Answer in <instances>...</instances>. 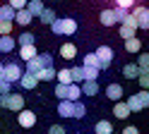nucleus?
I'll list each match as a JSON object with an SVG mask.
<instances>
[{
    "instance_id": "nucleus-1",
    "label": "nucleus",
    "mask_w": 149,
    "mask_h": 134,
    "mask_svg": "<svg viewBox=\"0 0 149 134\" xmlns=\"http://www.w3.org/2000/svg\"><path fill=\"white\" fill-rule=\"evenodd\" d=\"M48 26L53 29L55 36H72L74 31H77V22H74L72 17H55Z\"/></svg>"
},
{
    "instance_id": "nucleus-2",
    "label": "nucleus",
    "mask_w": 149,
    "mask_h": 134,
    "mask_svg": "<svg viewBox=\"0 0 149 134\" xmlns=\"http://www.w3.org/2000/svg\"><path fill=\"white\" fill-rule=\"evenodd\" d=\"M125 103H127L130 113H139V110H144V108H149V91L142 89L139 93H130V98H127Z\"/></svg>"
},
{
    "instance_id": "nucleus-3",
    "label": "nucleus",
    "mask_w": 149,
    "mask_h": 134,
    "mask_svg": "<svg viewBox=\"0 0 149 134\" xmlns=\"http://www.w3.org/2000/svg\"><path fill=\"white\" fill-rule=\"evenodd\" d=\"M94 55H96V60H99V70H108L111 62H113V57H116V53H113V48H111V46H99L96 50H94Z\"/></svg>"
},
{
    "instance_id": "nucleus-4",
    "label": "nucleus",
    "mask_w": 149,
    "mask_h": 134,
    "mask_svg": "<svg viewBox=\"0 0 149 134\" xmlns=\"http://www.w3.org/2000/svg\"><path fill=\"white\" fill-rule=\"evenodd\" d=\"M22 65H17V62H5L3 65V79H7L10 84H17V79L22 77Z\"/></svg>"
},
{
    "instance_id": "nucleus-5",
    "label": "nucleus",
    "mask_w": 149,
    "mask_h": 134,
    "mask_svg": "<svg viewBox=\"0 0 149 134\" xmlns=\"http://www.w3.org/2000/svg\"><path fill=\"white\" fill-rule=\"evenodd\" d=\"M135 31H137V22H135V17L127 12V15L123 17V22H120V38L135 36Z\"/></svg>"
},
{
    "instance_id": "nucleus-6",
    "label": "nucleus",
    "mask_w": 149,
    "mask_h": 134,
    "mask_svg": "<svg viewBox=\"0 0 149 134\" xmlns=\"http://www.w3.org/2000/svg\"><path fill=\"white\" fill-rule=\"evenodd\" d=\"M135 17V22H137V29H149V10L142 7V5H132V12H130Z\"/></svg>"
},
{
    "instance_id": "nucleus-7",
    "label": "nucleus",
    "mask_w": 149,
    "mask_h": 134,
    "mask_svg": "<svg viewBox=\"0 0 149 134\" xmlns=\"http://www.w3.org/2000/svg\"><path fill=\"white\" fill-rule=\"evenodd\" d=\"M17 122H19V127H24V129H31L34 124H36V113H34V110H26V108H22V110H19V115H17Z\"/></svg>"
},
{
    "instance_id": "nucleus-8",
    "label": "nucleus",
    "mask_w": 149,
    "mask_h": 134,
    "mask_svg": "<svg viewBox=\"0 0 149 134\" xmlns=\"http://www.w3.org/2000/svg\"><path fill=\"white\" fill-rule=\"evenodd\" d=\"M5 108L7 110H12V113H19L24 108V96L22 93H7V98H5Z\"/></svg>"
},
{
    "instance_id": "nucleus-9",
    "label": "nucleus",
    "mask_w": 149,
    "mask_h": 134,
    "mask_svg": "<svg viewBox=\"0 0 149 134\" xmlns=\"http://www.w3.org/2000/svg\"><path fill=\"white\" fill-rule=\"evenodd\" d=\"M17 84H19V86H22L24 91H31V89H36V84H39V79H36V74L22 72V77L17 79Z\"/></svg>"
},
{
    "instance_id": "nucleus-10",
    "label": "nucleus",
    "mask_w": 149,
    "mask_h": 134,
    "mask_svg": "<svg viewBox=\"0 0 149 134\" xmlns=\"http://www.w3.org/2000/svg\"><path fill=\"white\" fill-rule=\"evenodd\" d=\"M82 86V96H96L99 93V82L96 79H84V82H79Z\"/></svg>"
},
{
    "instance_id": "nucleus-11",
    "label": "nucleus",
    "mask_w": 149,
    "mask_h": 134,
    "mask_svg": "<svg viewBox=\"0 0 149 134\" xmlns=\"http://www.w3.org/2000/svg\"><path fill=\"white\" fill-rule=\"evenodd\" d=\"M31 15L29 12H26V7H22V10H15V19H12V22L15 24H19V26H29L31 24Z\"/></svg>"
},
{
    "instance_id": "nucleus-12",
    "label": "nucleus",
    "mask_w": 149,
    "mask_h": 134,
    "mask_svg": "<svg viewBox=\"0 0 149 134\" xmlns=\"http://www.w3.org/2000/svg\"><path fill=\"white\" fill-rule=\"evenodd\" d=\"M15 46H17V41L10 34H0V53H12Z\"/></svg>"
},
{
    "instance_id": "nucleus-13",
    "label": "nucleus",
    "mask_w": 149,
    "mask_h": 134,
    "mask_svg": "<svg viewBox=\"0 0 149 134\" xmlns=\"http://www.w3.org/2000/svg\"><path fill=\"white\" fill-rule=\"evenodd\" d=\"M123 86H120V84H116V82H111L108 86H106V96H108V98L111 101H120V98H123Z\"/></svg>"
},
{
    "instance_id": "nucleus-14",
    "label": "nucleus",
    "mask_w": 149,
    "mask_h": 134,
    "mask_svg": "<svg viewBox=\"0 0 149 134\" xmlns=\"http://www.w3.org/2000/svg\"><path fill=\"white\" fill-rule=\"evenodd\" d=\"M36 43H26V46H19V57L26 62V60H31V57H36Z\"/></svg>"
},
{
    "instance_id": "nucleus-15",
    "label": "nucleus",
    "mask_w": 149,
    "mask_h": 134,
    "mask_svg": "<svg viewBox=\"0 0 149 134\" xmlns=\"http://www.w3.org/2000/svg\"><path fill=\"white\" fill-rule=\"evenodd\" d=\"M60 57H65V60H74V57H77V46H74V43H63L60 46Z\"/></svg>"
},
{
    "instance_id": "nucleus-16",
    "label": "nucleus",
    "mask_w": 149,
    "mask_h": 134,
    "mask_svg": "<svg viewBox=\"0 0 149 134\" xmlns=\"http://www.w3.org/2000/svg\"><path fill=\"white\" fill-rule=\"evenodd\" d=\"M99 22L104 24V26H113V24H118V19H116V12H113V10H104V12L99 15Z\"/></svg>"
},
{
    "instance_id": "nucleus-17",
    "label": "nucleus",
    "mask_w": 149,
    "mask_h": 134,
    "mask_svg": "<svg viewBox=\"0 0 149 134\" xmlns=\"http://www.w3.org/2000/svg\"><path fill=\"white\" fill-rule=\"evenodd\" d=\"M36 79L39 82H53L55 79V67H41L36 72Z\"/></svg>"
},
{
    "instance_id": "nucleus-18",
    "label": "nucleus",
    "mask_w": 149,
    "mask_h": 134,
    "mask_svg": "<svg viewBox=\"0 0 149 134\" xmlns=\"http://www.w3.org/2000/svg\"><path fill=\"white\" fill-rule=\"evenodd\" d=\"M58 115H60V117H72V101L60 98V103H58Z\"/></svg>"
},
{
    "instance_id": "nucleus-19",
    "label": "nucleus",
    "mask_w": 149,
    "mask_h": 134,
    "mask_svg": "<svg viewBox=\"0 0 149 134\" xmlns=\"http://www.w3.org/2000/svg\"><path fill=\"white\" fill-rule=\"evenodd\" d=\"M113 115L118 120H125L127 115H130V108H127V103L125 101H116V108H113Z\"/></svg>"
},
{
    "instance_id": "nucleus-20",
    "label": "nucleus",
    "mask_w": 149,
    "mask_h": 134,
    "mask_svg": "<svg viewBox=\"0 0 149 134\" xmlns=\"http://www.w3.org/2000/svg\"><path fill=\"white\" fill-rule=\"evenodd\" d=\"M125 50H127V53H139V50H142V41H139L137 36L125 38Z\"/></svg>"
},
{
    "instance_id": "nucleus-21",
    "label": "nucleus",
    "mask_w": 149,
    "mask_h": 134,
    "mask_svg": "<svg viewBox=\"0 0 149 134\" xmlns=\"http://www.w3.org/2000/svg\"><path fill=\"white\" fill-rule=\"evenodd\" d=\"M26 12H29L31 17H39V12H41V10H43V3H41V0H26Z\"/></svg>"
},
{
    "instance_id": "nucleus-22",
    "label": "nucleus",
    "mask_w": 149,
    "mask_h": 134,
    "mask_svg": "<svg viewBox=\"0 0 149 134\" xmlns=\"http://www.w3.org/2000/svg\"><path fill=\"white\" fill-rule=\"evenodd\" d=\"M137 74H139V67L135 62L123 65V77H125V79H137Z\"/></svg>"
},
{
    "instance_id": "nucleus-23",
    "label": "nucleus",
    "mask_w": 149,
    "mask_h": 134,
    "mask_svg": "<svg viewBox=\"0 0 149 134\" xmlns=\"http://www.w3.org/2000/svg\"><path fill=\"white\" fill-rule=\"evenodd\" d=\"M84 115H87V105L79 103V101H72V117L74 120H82Z\"/></svg>"
},
{
    "instance_id": "nucleus-24",
    "label": "nucleus",
    "mask_w": 149,
    "mask_h": 134,
    "mask_svg": "<svg viewBox=\"0 0 149 134\" xmlns=\"http://www.w3.org/2000/svg\"><path fill=\"white\" fill-rule=\"evenodd\" d=\"M96 134H113V124H111L108 120H99L96 122V127H94Z\"/></svg>"
},
{
    "instance_id": "nucleus-25",
    "label": "nucleus",
    "mask_w": 149,
    "mask_h": 134,
    "mask_svg": "<svg viewBox=\"0 0 149 134\" xmlns=\"http://www.w3.org/2000/svg\"><path fill=\"white\" fill-rule=\"evenodd\" d=\"M55 79H58V84H70L72 82L70 67H65V70H55Z\"/></svg>"
},
{
    "instance_id": "nucleus-26",
    "label": "nucleus",
    "mask_w": 149,
    "mask_h": 134,
    "mask_svg": "<svg viewBox=\"0 0 149 134\" xmlns=\"http://www.w3.org/2000/svg\"><path fill=\"white\" fill-rule=\"evenodd\" d=\"M53 19H55V12H53L51 7H43L41 12H39V22H41V24H51Z\"/></svg>"
},
{
    "instance_id": "nucleus-27",
    "label": "nucleus",
    "mask_w": 149,
    "mask_h": 134,
    "mask_svg": "<svg viewBox=\"0 0 149 134\" xmlns=\"http://www.w3.org/2000/svg\"><path fill=\"white\" fill-rule=\"evenodd\" d=\"M36 62H39V67H53V55L51 53H36Z\"/></svg>"
},
{
    "instance_id": "nucleus-28",
    "label": "nucleus",
    "mask_w": 149,
    "mask_h": 134,
    "mask_svg": "<svg viewBox=\"0 0 149 134\" xmlns=\"http://www.w3.org/2000/svg\"><path fill=\"white\" fill-rule=\"evenodd\" d=\"M79 96H82V89H79V84L70 82V84H68V98H70V101H79Z\"/></svg>"
},
{
    "instance_id": "nucleus-29",
    "label": "nucleus",
    "mask_w": 149,
    "mask_h": 134,
    "mask_svg": "<svg viewBox=\"0 0 149 134\" xmlns=\"http://www.w3.org/2000/svg\"><path fill=\"white\" fill-rule=\"evenodd\" d=\"M99 67H91V65H82V74H84V79H99Z\"/></svg>"
},
{
    "instance_id": "nucleus-30",
    "label": "nucleus",
    "mask_w": 149,
    "mask_h": 134,
    "mask_svg": "<svg viewBox=\"0 0 149 134\" xmlns=\"http://www.w3.org/2000/svg\"><path fill=\"white\" fill-rule=\"evenodd\" d=\"M15 41L19 43V46H26V43H36V36H34V34H29V31H22L19 36L15 38Z\"/></svg>"
},
{
    "instance_id": "nucleus-31",
    "label": "nucleus",
    "mask_w": 149,
    "mask_h": 134,
    "mask_svg": "<svg viewBox=\"0 0 149 134\" xmlns=\"http://www.w3.org/2000/svg\"><path fill=\"white\" fill-rule=\"evenodd\" d=\"M137 67H139V72H149V55H147V53H142V55H139Z\"/></svg>"
},
{
    "instance_id": "nucleus-32",
    "label": "nucleus",
    "mask_w": 149,
    "mask_h": 134,
    "mask_svg": "<svg viewBox=\"0 0 149 134\" xmlns=\"http://www.w3.org/2000/svg\"><path fill=\"white\" fill-rule=\"evenodd\" d=\"M12 26H15L12 19H0V34H12Z\"/></svg>"
},
{
    "instance_id": "nucleus-33",
    "label": "nucleus",
    "mask_w": 149,
    "mask_h": 134,
    "mask_svg": "<svg viewBox=\"0 0 149 134\" xmlns=\"http://www.w3.org/2000/svg\"><path fill=\"white\" fill-rule=\"evenodd\" d=\"M70 74H72V82H74V84L84 82V74H82V67H70Z\"/></svg>"
},
{
    "instance_id": "nucleus-34",
    "label": "nucleus",
    "mask_w": 149,
    "mask_h": 134,
    "mask_svg": "<svg viewBox=\"0 0 149 134\" xmlns=\"http://www.w3.org/2000/svg\"><path fill=\"white\" fill-rule=\"evenodd\" d=\"M0 19H15V10L10 5H3L0 7Z\"/></svg>"
},
{
    "instance_id": "nucleus-35",
    "label": "nucleus",
    "mask_w": 149,
    "mask_h": 134,
    "mask_svg": "<svg viewBox=\"0 0 149 134\" xmlns=\"http://www.w3.org/2000/svg\"><path fill=\"white\" fill-rule=\"evenodd\" d=\"M55 96H58V101L60 98H68V84H58V86H55Z\"/></svg>"
},
{
    "instance_id": "nucleus-36",
    "label": "nucleus",
    "mask_w": 149,
    "mask_h": 134,
    "mask_svg": "<svg viewBox=\"0 0 149 134\" xmlns=\"http://www.w3.org/2000/svg\"><path fill=\"white\" fill-rule=\"evenodd\" d=\"M39 70H41V67H39V62H36V57H31V60H26V72H29V74H36Z\"/></svg>"
},
{
    "instance_id": "nucleus-37",
    "label": "nucleus",
    "mask_w": 149,
    "mask_h": 134,
    "mask_svg": "<svg viewBox=\"0 0 149 134\" xmlns=\"http://www.w3.org/2000/svg\"><path fill=\"white\" fill-rule=\"evenodd\" d=\"M137 82H139L142 89H149V72H139L137 74Z\"/></svg>"
},
{
    "instance_id": "nucleus-38",
    "label": "nucleus",
    "mask_w": 149,
    "mask_h": 134,
    "mask_svg": "<svg viewBox=\"0 0 149 134\" xmlns=\"http://www.w3.org/2000/svg\"><path fill=\"white\" fill-rule=\"evenodd\" d=\"M82 65H91V67H99V60H96V55L94 53H87L84 55V62Z\"/></svg>"
},
{
    "instance_id": "nucleus-39",
    "label": "nucleus",
    "mask_w": 149,
    "mask_h": 134,
    "mask_svg": "<svg viewBox=\"0 0 149 134\" xmlns=\"http://www.w3.org/2000/svg\"><path fill=\"white\" fill-rule=\"evenodd\" d=\"M10 89H12V84L7 82V79H3V77H0V93H10Z\"/></svg>"
},
{
    "instance_id": "nucleus-40",
    "label": "nucleus",
    "mask_w": 149,
    "mask_h": 134,
    "mask_svg": "<svg viewBox=\"0 0 149 134\" xmlns=\"http://www.w3.org/2000/svg\"><path fill=\"white\" fill-rule=\"evenodd\" d=\"M7 5H10L12 10H22L26 5V0H7Z\"/></svg>"
},
{
    "instance_id": "nucleus-41",
    "label": "nucleus",
    "mask_w": 149,
    "mask_h": 134,
    "mask_svg": "<svg viewBox=\"0 0 149 134\" xmlns=\"http://www.w3.org/2000/svg\"><path fill=\"white\" fill-rule=\"evenodd\" d=\"M48 134H65V127H63V124H51Z\"/></svg>"
},
{
    "instance_id": "nucleus-42",
    "label": "nucleus",
    "mask_w": 149,
    "mask_h": 134,
    "mask_svg": "<svg viewBox=\"0 0 149 134\" xmlns=\"http://www.w3.org/2000/svg\"><path fill=\"white\" fill-rule=\"evenodd\" d=\"M135 5V0H116V7H125V10H130Z\"/></svg>"
},
{
    "instance_id": "nucleus-43",
    "label": "nucleus",
    "mask_w": 149,
    "mask_h": 134,
    "mask_svg": "<svg viewBox=\"0 0 149 134\" xmlns=\"http://www.w3.org/2000/svg\"><path fill=\"white\" fill-rule=\"evenodd\" d=\"M123 134H139V129H137V127H132V124H130V127H125V129H123Z\"/></svg>"
},
{
    "instance_id": "nucleus-44",
    "label": "nucleus",
    "mask_w": 149,
    "mask_h": 134,
    "mask_svg": "<svg viewBox=\"0 0 149 134\" xmlns=\"http://www.w3.org/2000/svg\"><path fill=\"white\" fill-rule=\"evenodd\" d=\"M0 77H3V62H0Z\"/></svg>"
},
{
    "instance_id": "nucleus-45",
    "label": "nucleus",
    "mask_w": 149,
    "mask_h": 134,
    "mask_svg": "<svg viewBox=\"0 0 149 134\" xmlns=\"http://www.w3.org/2000/svg\"><path fill=\"white\" fill-rule=\"evenodd\" d=\"M79 134H82V132H79Z\"/></svg>"
}]
</instances>
